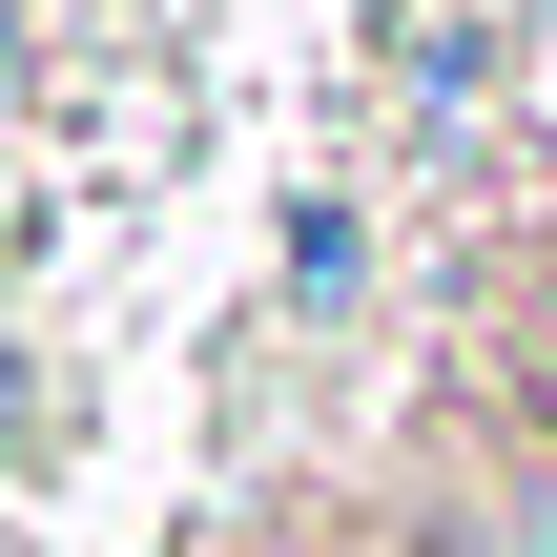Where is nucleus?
Here are the masks:
<instances>
[{
	"label": "nucleus",
	"mask_w": 557,
	"mask_h": 557,
	"mask_svg": "<svg viewBox=\"0 0 557 557\" xmlns=\"http://www.w3.org/2000/svg\"><path fill=\"white\" fill-rule=\"evenodd\" d=\"M455 557H557V475H496V496L455 517Z\"/></svg>",
	"instance_id": "obj_1"
}]
</instances>
